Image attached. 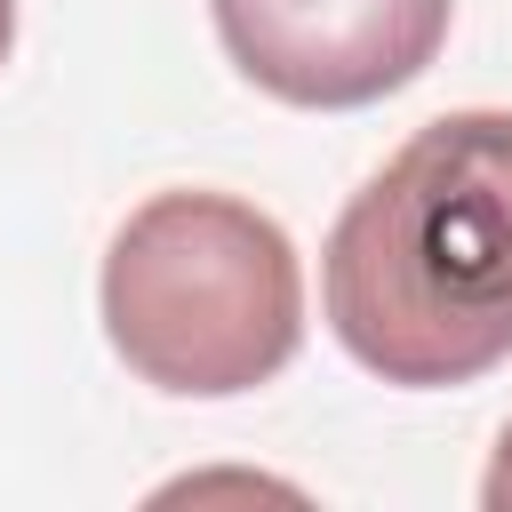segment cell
I'll return each mask as SVG.
<instances>
[{"label":"cell","mask_w":512,"mask_h":512,"mask_svg":"<svg viewBox=\"0 0 512 512\" xmlns=\"http://www.w3.org/2000/svg\"><path fill=\"white\" fill-rule=\"evenodd\" d=\"M320 312L384 384L512 360V112L424 120L328 224Z\"/></svg>","instance_id":"6da1fadb"},{"label":"cell","mask_w":512,"mask_h":512,"mask_svg":"<svg viewBox=\"0 0 512 512\" xmlns=\"http://www.w3.org/2000/svg\"><path fill=\"white\" fill-rule=\"evenodd\" d=\"M104 336L160 392H256L304 344L288 232L232 192H152L104 248Z\"/></svg>","instance_id":"7a4b0ae2"},{"label":"cell","mask_w":512,"mask_h":512,"mask_svg":"<svg viewBox=\"0 0 512 512\" xmlns=\"http://www.w3.org/2000/svg\"><path fill=\"white\" fill-rule=\"evenodd\" d=\"M224 56L280 104L352 112L408 88L440 40L456 0H208Z\"/></svg>","instance_id":"3957f363"},{"label":"cell","mask_w":512,"mask_h":512,"mask_svg":"<svg viewBox=\"0 0 512 512\" xmlns=\"http://www.w3.org/2000/svg\"><path fill=\"white\" fill-rule=\"evenodd\" d=\"M480 504H488V512H512V424H504V440H496V464H488V480H480Z\"/></svg>","instance_id":"277c9868"}]
</instances>
